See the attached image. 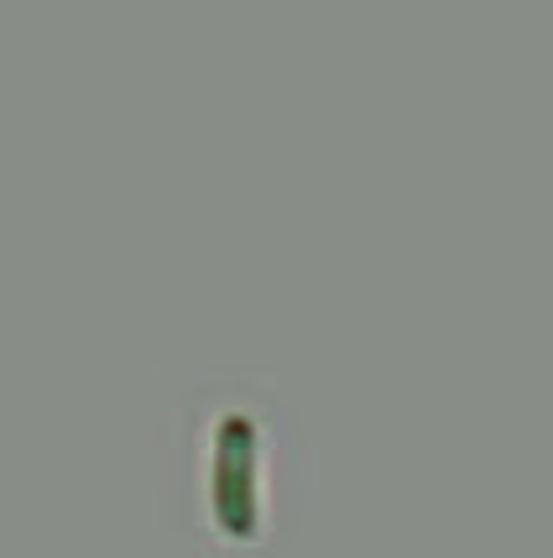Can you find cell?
Instances as JSON below:
<instances>
[{
  "label": "cell",
  "mask_w": 553,
  "mask_h": 558,
  "mask_svg": "<svg viewBox=\"0 0 553 558\" xmlns=\"http://www.w3.org/2000/svg\"><path fill=\"white\" fill-rule=\"evenodd\" d=\"M157 527L193 558H282L313 501V438L262 371H204L163 417Z\"/></svg>",
  "instance_id": "cell-1"
}]
</instances>
